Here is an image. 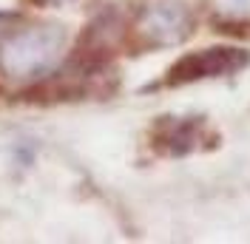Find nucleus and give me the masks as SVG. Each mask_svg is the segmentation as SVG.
<instances>
[{"label":"nucleus","mask_w":250,"mask_h":244,"mask_svg":"<svg viewBox=\"0 0 250 244\" xmlns=\"http://www.w3.org/2000/svg\"><path fill=\"white\" fill-rule=\"evenodd\" d=\"M248 65V54L239 48H202L193 51L171 68L168 82H193L205 77H225L236 74L239 68Z\"/></svg>","instance_id":"7ed1b4c3"},{"label":"nucleus","mask_w":250,"mask_h":244,"mask_svg":"<svg viewBox=\"0 0 250 244\" xmlns=\"http://www.w3.org/2000/svg\"><path fill=\"white\" fill-rule=\"evenodd\" d=\"M193 31V12L179 0H159L145 6L134 23V34L142 46L165 48L185 43Z\"/></svg>","instance_id":"f03ea898"},{"label":"nucleus","mask_w":250,"mask_h":244,"mask_svg":"<svg viewBox=\"0 0 250 244\" xmlns=\"http://www.w3.org/2000/svg\"><path fill=\"white\" fill-rule=\"evenodd\" d=\"M159 131H162V134H159V145H165V148L173 151V153H182V151H190V148H193L190 142L199 139V122H193V120L162 122Z\"/></svg>","instance_id":"39448f33"},{"label":"nucleus","mask_w":250,"mask_h":244,"mask_svg":"<svg viewBox=\"0 0 250 244\" xmlns=\"http://www.w3.org/2000/svg\"><path fill=\"white\" fill-rule=\"evenodd\" d=\"M46 3H51V6H62V3H68V0H46Z\"/></svg>","instance_id":"0eeeda50"},{"label":"nucleus","mask_w":250,"mask_h":244,"mask_svg":"<svg viewBox=\"0 0 250 244\" xmlns=\"http://www.w3.org/2000/svg\"><path fill=\"white\" fill-rule=\"evenodd\" d=\"M17 23V15H12V12H0V43L12 34V26Z\"/></svg>","instance_id":"423d86ee"},{"label":"nucleus","mask_w":250,"mask_h":244,"mask_svg":"<svg viewBox=\"0 0 250 244\" xmlns=\"http://www.w3.org/2000/svg\"><path fill=\"white\" fill-rule=\"evenodd\" d=\"M68 34L57 23L29 26L23 31H12L0 43V71L9 80H37L54 71L62 60Z\"/></svg>","instance_id":"f257e3e1"},{"label":"nucleus","mask_w":250,"mask_h":244,"mask_svg":"<svg viewBox=\"0 0 250 244\" xmlns=\"http://www.w3.org/2000/svg\"><path fill=\"white\" fill-rule=\"evenodd\" d=\"M208 9L222 29H250V0H208Z\"/></svg>","instance_id":"20e7f679"}]
</instances>
